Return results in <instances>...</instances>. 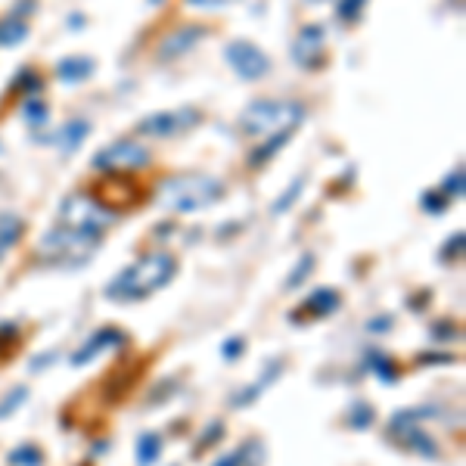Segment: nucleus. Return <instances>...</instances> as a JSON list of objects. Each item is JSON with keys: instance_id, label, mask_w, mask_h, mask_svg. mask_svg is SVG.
Returning <instances> with one entry per match:
<instances>
[{"instance_id": "nucleus-8", "label": "nucleus", "mask_w": 466, "mask_h": 466, "mask_svg": "<svg viewBox=\"0 0 466 466\" xmlns=\"http://www.w3.org/2000/svg\"><path fill=\"white\" fill-rule=\"evenodd\" d=\"M224 56H227L230 68L240 75L242 81H258L271 72V59H267L264 50H258L249 41H230L224 47Z\"/></svg>"}, {"instance_id": "nucleus-34", "label": "nucleus", "mask_w": 466, "mask_h": 466, "mask_svg": "<svg viewBox=\"0 0 466 466\" xmlns=\"http://www.w3.org/2000/svg\"><path fill=\"white\" fill-rule=\"evenodd\" d=\"M221 423H211V429H208V435H202V438H199V445L196 447H208L211 445V441H217V438H221Z\"/></svg>"}, {"instance_id": "nucleus-13", "label": "nucleus", "mask_w": 466, "mask_h": 466, "mask_svg": "<svg viewBox=\"0 0 466 466\" xmlns=\"http://www.w3.org/2000/svg\"><path fill=\"white\" fill-rule=\"evenodd\" d=\"M391 432H398L404 445L414 447V451H420L426 460H435V457H438V445H435V441L429 438V432H423V429H416V426H401V429H391Z\"/></svg>"}, {"instance_id": "nucleus-40", "label": "nucleus", "mask_w": 466, "mask_h": 466, "mask_svg": "<svg viewBox=\"0 0 466 466\" xmlns=\"http://www.w3.org/2000/svg\"><path fill=\"white\" fill-rule=\"evenodd\" d=\"M311 3H320V0H311Z\"/></svg>"}, {"instance_id": "nucleus-24", "label": "nucleus", "mask_w": 466, "mask_h": 466, "mask_svg": "<svg viewBox=\"0 0 466 466\" xmlns=\"http://www.w3.org/2000/svg\"><path fill=\"white\" fill-rule=\"evenodd\" d=\"M302 186H304V180H302V177L292 180V184L286 186L283 196H277V202H273V215H283V211H289V208H292V202L298 199V193H302Z\"/></svg>"}, {"instance_id": "nucleus-16", "label": "nucleus", "mask_w": 466, "mask_h": 466, "mask_svg": "<svg viewBox=\"0 0 466 466\" xmlns=\"http://www.w3.org/2000/svg\"><path fill=\"white\" fill-rule=\"evenodd\" d=\"M22 230H25L22 217L12 215V211H3V215H0V252L16 246V242L22 240Z\"/></svg>"}, {"instance_id": "nucleus-19", "label": "nucleus", "mask_w": 466, "mask_h": 466, "mask_svg": "<svg viewBox=\"0 0 466 466\" xmlns=\"http://www.w3.org/2000/svg\"><path fill=\"white\" fill-rule=\"evenodd\" d=\"M292 134H273V137H264V143L261 146H255L252 153H249V165H264V162H271L273 155H277V149H283L286 143H289Z\"/></svg>"}, {"instance_id": "nucleus-30", "label": "nucleus", "mask_w": 466, "mask_h": 466, "mask_svg": "<svg viewBox=\"0 0 466 466\" xmlns=\"http://www.w3.org/2000/svg\"><path fill=\"white\" fill-rule=\"evenodd\" d=\"M25 398H28V389H25V385H19V389H12V395L0 401V416H10L12 410H16L19 404L25 401Z\"/></svg>"}, {"instance_id": "nucleus-33", "label": "nucleus", "mask_w": 466, "mask_h": 466, "mask_svg": "<svg viewBox=\"0 0 466 466\" xmlns=\"http://www.w3.org/2000/svg\"><path fill=\"white\" fill-rule=\"evenodd\" d=\"M211 466H246V460H242L240 451H233V454H224V457H217Z\"/></svg>"}, {"instance_id": "nucleus-32", "label": "nucleus", "mask_w": 466, "mask_h": 466, "mask_svg": "<svg viewBox=\"0 0 466 466\" xmlns=\"http://www.w3.org/2000/svg\"><path fill=\"white\" fill-rule=\"evenodd\" d=\"M242 348H246V342H242V339H227L221 345V351H224V358H227V360H236L242 354Z\"/></svg>"}, {"instance_id": "nucleus-36", "label": "nucleus", "mask_w": 466, "mask_h": 466, "mask_svg": "<svg viewBox=\"0 0 466 466\" xmlns=\"http://www.w3.org/2000/svg\"><path fill=\"white\" fill-rule=\"evenodd\" d=\"M451 354H423L420 364H451Z\"/></svg>"}, {"instance_id": "nucleus-28", "label": "nucleus", "mask_w": 466, "mask_h": 466, "mask_svg": "<svg viewBox=\"0 0 466 466\" xmlns=\"http://www.w3.org/2000/svg\"><path fill=\"white\" fill-rule=\"evenodd\" d=\"M47 115L50 112H47V106H43L41 99H28V103H25V122L28 124H35L37 128V124L47 122Z\"/></svg>"}, {"instance_id": "nucleus-38", "label": "nucleus", "mask_w": 466, "mask_h": 466, "mask_svg": "<svg viewBox=\"0 0 466 466\" xmlns=\"http://www.w3.org/2000/svg\"><path fill=\"white\" fill-rule=\"evenodd\" d=\"M435 329H438V333H435V339H451V327H447V323H441V327H435Z\"/></svg>"}, {"instance_id": "nucleus-26", "label": "nucleus", "mask_w": 466, "mask_h": 466, "mask_svg": "<svg viewBox=\"0 0 466 466\" xmlns=\"http://www.w3.org/2000/svg\"><path fill=\"white\" fill-rule=\"evenodd\" d=\"M463 242H466V236H463V230H457V233L451 236V240L441 246V261H454V258H460L463 255Z\"/></svg>"}, {"instance_id": "nucleus-18", "label": "nucleus", "mask_w": 466, "mask_h": 466, "mask_svg": "<svg viewBox=\"0 0 466 466\" xmlns=\"http://www.w3.org/2000/svg\"><path fill=\"white\" fill-rule=\"evenodd\" d=\"M304 308H308L314 317L333 314V311L339 308V292H336V289H317V292H311L308 302H304Z\"/></svg>"}, {"instance_id": "nucleus-27", "label": "nucleus", "mask_w": 466, "mask_h": 466, "mask_svg": "<svg viewBox=\"0 0 466 466\" xmlns=\"http://www.w3.org/2000/svg\"><path fill=\"white\" fill-rule=\"evenodd\" d=\"M441 196H454V199H460L463 196V168L457 165V171L454 174H447L445 177V186H441Z\"/></svg>"}, {"instance_id": "nucleus-11", "label": "nucleus", "mask_w": 466, "mask_h": 466, "mask_svg": "<svg viewBox=\"0 0 466 466\" xmlns=\"http://www.w3.org/2000/svg\"><path fill=\"white\" fill-rule=\"evenodd\" d=\"M122 342H124V333H118V329H99V333H93L90 339H87L84 348L75 351L72 364L81 367V364H87V360H93V354H99L103 348H115V345H122Z\"/></svg>"}, {"instance_id": "nucleus-31", "label": "nucleus", "mask_w": 466, "mask_h": 466, "mask_svg": "<svg viewBox=\"0 0 466 466\" xmlns=\"http://www.w3.org/2000/svg\"><path fill=\"white\" fill-rule=\"evenodd\" d=\"M423 205H426V211H432V215H441L447 205V196H441V193H423Z\"/></svg>"}, {"instance_id": "nucleus-14", "label": "nucleus", "mask_w": 466, "mask_h": 466, "mask_svg": "<svg viewBox=\"0 0 466 466\" xmlns=\"http://www.w3.org/2000/svg\"><path fill=\"white\" fill-rule=\"evenodd\" d=\"M87 130H90V124L81 122V118H72V122H66L59 130H56L53 143L62 149V153H72V149L81 146V140L87 137Z\"/></svg>"}, {"instance_id": "nucleus-37", "label": "nucleus", "mask_w": 466, "mask_h": 466, "mask_svg": "<svg viewBox=\"0 0 466 466\" xmlns=\"http://www.w3.org/2000/svg\"><path fill=\"white\" fill-rule=\"evenodd\" d=\"M193 6H205V10H215V6H224L230 3V0H190Z\"/></svg>"}, {"instance_id": "nucleus-22", "label": "nucleus", "mask_w": 466, "mask_h": 466, "mask_svg": "<svg viewBox=\"0 0 466 466\" xmlns=\"http://www.w3.org/2000/svg\"><path fill=\"white\" fill-rule=\"evenodd\" d=\"M311 271H314V255H302L298 264L292 267V273L286 277V289H298V286L311 277Z\"/></svg>"}, {"instance_id": "nucleus-3", "label": "nucleus", "mask_w": 466, "mask_h": 466, "mask_svg": "<svg viewBox=\"0 0 466 466\" xmlns=\"http://www.w3.org/2000/svg\"><path fill=\"white\" fill-rule=\"evenodd\" d=\"M304 122V106L298 99H255L242 109L240 115V130L255 140H264L273 134H292L298 124Z\"/></svg>"}, {"instance_id": "nucleus-17", "label": "nucleus", "mask_w": 466, "mask_h": 466, "mask_svg": "<svg viewBox=\"0 0 466 466\" xmlns=\"http://www.w3.org/2000/svg\"><path fill=\"white\" fill-rule=\"evenodd\" d=\"M28 37V22L19 16H6L0 19V43L3 47H19Z\"/></svg>"}, {"instance_id": "nucleus-35", "label": "nucleus", "mask_w": 466, "mask_h": 466, "mask_svg": "<svg viewBox=\"0 0 466 466\" xmlns=\"http://www.w3.org/2000/svg\"><path fill=\"white\" fill-rule=\"evenodd\" d=\"M389 327H391V317H373V320L367 323L370 333H382V329H389Z\"/></svg>"}, {"instance_id": "nucleus-6", "label": "nucleus", "mask_w": 466, "mask_h": 466, "mask_svg": "<svg viewBox=\"0 0 466 466\" xmlns=\"http://www.w3.org/2000/svg\"><path fill=\"white\" fill-rule=\"evenodd\" d=\"M199 122H202V112L193 109V106H180V109H165V112L146 115L137 124V134L168 140V137H180V134H186V130H193Z\"/></svg>"}, {"instance_id": "nucleus-7", "label": "nucleus", "mask_w": 466, "mask_h": 466, "mask_svg": "<svg viewBox=\"0 0 466 466\" xmlns=\"http://www.w3.org/2000/svg\"><path fill=\"white\" fill-rule=\"evenodd\" d=\"M112 217L115 215L106 211V205H99L97 199L75 193V196L62 199L56 224H68V227H103L106 230V224H112Z\"/></svg>"}, {"instance_id": "nucleus-5", "label": "nucleus", "mask_w": 466, "mask_h": 466, "mask_svg": "<svg viewBox=\"0 0 466 466\" xmlns=\"http://www.w3.org/2000/svg\"><path fill=\"white\" fill-rule=\"evenodd\" d=\"M149 149L143 146L140 140H134V137H118V140L106 143L103 149H97L90 159V165L97 168V171H140V168L149 165Z\"/></svg>"}, {"instance_id": "nucleus-25", "label": "nucleus", "mask_w": 466, "mask_h": 466, "mask_svg": "<svg viewBox=\"0 0 466 466\" xmlns=\"http://www.w3.org/2000/svg\"><path fill=\"white\" fill-rule=\"evenodd\" d=\"M12 87H16V90H25V93H37V90H41V75L31 72V68H25V72L16 75Z\"/></svg>"}, {"instance_id": "nucleus-12", "label": "nucleus", "mask_w": 466, "mask_h": 466, "mask_svg": "<svg viewBox=\"0 0 466 466\" xmlns=\"http://www.w3.org/2000/svg\"><path fill=\"white\" fill-rule=\"evenodd\" d=\"M93 75V59L90 56H66L56 62V78L66 84H81L84 78Z\"/></svg>"}, {"instance_id": "nucleus-39", "label": "nucleus", "mask_w": 466, "mask_h": 466, "mask_svg": "<svg viewBox=\"0 0 466 466\" xmlns=\"http://www.w3.org/2000/svg\"><path fill=\"white\" fill-rule=\"evenodd\" d=\"M146 3H153V6H159V3H165V0H146Z\"/></svg>"}, {"instance_id": "nucleus-23", "label": "nucleus", "mask_w": 466, "mask_h": 466, "mask_svg": "<svg viewBox=\"0 0 466 466\" xmlns=\"http://www.w3.org/2000/svg\"><path fill=\"white\" fill-rule=\"evenodd\" d=\"M10 466H41L43 460H41V451L37 447H31V445H22V447H16V451H10Z\"/></svg>"}, {"instance_id": "nucleus-15", "label": "nucleus", "mask_w": 466, "mask_h": 466, "mask_svg": "<svg viewBox=\"0 0 466 466\" xmlns=\"http://www.w3.org/2000/svg\"><path fill=\"white\" fill-rule=\"evenodd\" d=\"M280 370H283V367H280V364H277V360H271V364H267V367H264V376H261V379H258V382H255V385H249V389H242V391H240V395H236V398H233V404H236V407H246V404H252V401H255V398H258V395H261V391H264V389H267V385H271V382H273V379H277V376H280Z\"/></svg>"}, {"instance_id": "nucleus-4", "label": "nucleus", "mask_w": 466, "mask_h": 466, "mask_svg": "<svg viewBox=\"0 0 466 466\" xmlns=\"http://www.w3.org/2000/svg\"><path fill=\"white\" fill-rule=\"evenodd\" d=\"M103 227H68V224H56L50 233H43L37 252L47 261H59V264H81L87 261L97 246L103 242Z\"/></svg>"}, {"instance_id": "nucleus-9", "label": "nucleus", "mask_w": 466, "mask_h": 466, "mask_svg": "<svg viewBox=\"0 0 466 466\" xmlns=\"http://www.w3.org/2000/svg\"><path fill=\"white\" fill-rule=\"evenodd\" d=\"M202 35H205L202 25H184V28L171 31V35L162 41V47H159V59L171 62V59H177V56H184L186 50H193L199 41H202Z\"/></svg>"}, {"instance_id": "nucleus-29", "label": "nucleus", "mask_w": 466, "mask_h": 466, "mask_svg": "<svg viewBox=\"0 0 466 466\" xmlns=\"http://www.w3.org/2000/svg\"><path fill=\"white\" fill-rule=\"evenodd\" d=\"M348 423H351L354 429H367L373 423V410L367 407V404H354L351 414H348Z\"/></svg>"}, {"instance_id": "nucleus-20", "label": "nucleus", "mask_w": 466, "mask_h": 466, "mask_svg": "<svg viewBox=\"0 0 466 466\" xmlns=\"http://www.w3.org/2000/svg\"><path fill=\"white\" fill-rule=\"evenodd\" d=\"M162 454V438L155 432H143L137 438V463L140 466H153Z\"/></svg>"}, {"instance_id": "nucleus-10", "label": "nucleus", "mask_w": 466, "mask_h": 466, "mask_svg": "<svg viewBox=\"0 0 466 466\" xmlns=\"http://www.w3.org/2000/svg\"><path fill=\"white\" fill-rule=\"evenodd\" d=\"M323 56V28L320 25H308L298 31V41L292 43V59L298 66H320Z\"/></svg>"}, {"instance_id": "nucleus-21", "label": "nucleus", "mask_w": 466, "mask_h": 466, "mask_svg": "<svg viewBox=\"0 0 466 466\" xmlns=\"http://www.w3.org/2000/svg\"><path fill=\"white\" fill-rule=\"evenodd\" d=\"M367 364H370V370L376 373L379 379H382V382H395L398 379V370H395V364H391L389 358H385V354H379V351H370L367 354Z\"/></svg>"}, {"instance_id": "nucleus-2", "label": "nucleus", "mask_w": 466, "mask_h": 466, "mask_svg": "<svg viewBox=\"0 0 466 466\" xmlns=\"http://www.w3.org/2000/svg\"><path fill=\"white\" fill-rule=\"evenodd\" d=\"M221 196L224 184L202 171H184L174 174V177H165L155 190V199H159L162 208L177 211V215H193V211L211 208L215 202H221Z\"/></svg>"}, {"instance_id": "nucleus-1", "label": "nucleus", "mask_w": 466, "mask_h": 466, "mask_svg": "<svg viewBox=\"0 0 466 466\" xmlns=\"http://www.w3.org/2000/svg\"><path fill=\"white\" fill-rule=\"evenodd\" d=\"M177 261L165 252L155 255H143L140 261L128 264L109 286H106V298L109 302H143L153 292H159L162 286L171 283Z\"/></svg>"}]
</instances>
